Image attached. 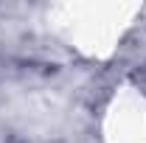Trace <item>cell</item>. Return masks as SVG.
Here are the masks:
<instances>
[{
  "instance_id": "1",
  "label": "cell",
  "mask_w": 146,
  "mask_h": 143,
  "mask_svg": "<svg viewBox=\"0 0 146 143\" xmlns=\"http://www.w3.org/2000/svg\"><path fill=\"white\" fill-rule=\"evenodd\" d=\"M107 143H146V98L135 90L115 95L107 109Z\"/></svg>"
}]
</instances>
